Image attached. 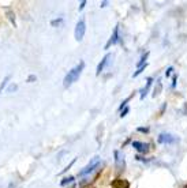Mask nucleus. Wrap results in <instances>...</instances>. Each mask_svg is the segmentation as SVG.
Returning <instances> with one entry per match:
<instances>
[{
  "instance_id": "obj_27",
  "label": "nucleus",
  "mask_w": 187,
  "mask_h": 188,
  "mask_svg": "<svg viewBox=\"0 0 187 188\" xmlns=\"http://www.w3.org/2000/svg\"><path fill=\"white\" fill-rule=\"evenodd\" d=\"M183 188H187V186H184V187H183Z\"/></svg>"
},
{
  "instance_id": "obj_22",
  "label": "nucleus",
  "mask_w": 187,
  "mask_h": 188,
  "mask_svg": "<svg viewBox=\"0 0 187 188\" xmlns=\"http://www.w3.org/2000/svg\"><path fill=\"white\" fill-rule=\"evenodd\" d=\"M176 81H178V75H175V77H174V82H172V89L176 86Z\"/></svg>"
},
{
  "instance_id": "obj_8",
  "label": "nucleus",
  "mask_w": 187,
  "mask_h": 188,
  "mask_svg": "<svg viewBox=\"0 0 187 188\" xmlns=\"http://www.w3.org/2000/svg\"><path fill=\"white\" fill-rule=\"evenodd\" d=\"M152 83H153V78H148V79H146V85H145V87L142 89L141 93H139V98L141 100H144L145 97L148 96L149 90H150V87H152Z\"/></svg>"
},
{
  "instance_id": "obj_1",
  "label": "nucleus",
  "mask_w": 187,
  "mask_h": 188,
  "mask_svg": "<svg viewBox=\"0 0 187 188\" xmlns=\"http://www.w3.org/2000/svg\"><path fill=\"white\" fill-rule=\"evenodd\" d=\"M83 68H85V62H79V63H78V66H75L74 68H71L68 72H67L66 77H64L63 86H64V87H70L74 82H77L78 78L81 77V74H82V71H83Z\"/></svg>"
},
{
  "instance_id": "obj_13",
  "label": "nucleus",
  "mask_w": 187,
  "mask_h": 188,
  "mask_svg": "<svg viewBox=\"0 0 187 188\" xmlns=\"http://www.w3.org/2000/svg\"><path fill=\"white\" fill-rule=\"evenodd\" d=\"M10 75H7V77L4 78V79H3V82H2V85H0V93L3 92V90H4V87L7 86V83H8V81H10Z\"/></svg>"
},
{
  "instance_id": "obj_14",
  "label": "nucleus",
  "mask_w": 187,
  "mask_h": 188,
  "mask_svg": "<svg viewBox=\"0 0 187 188\" xmlns=\"http://www.w3.org/2000/svg\"><path fill=\"white\" fill-rule=\"evenodd\" d=\"M7 15H8V18H10V21L13 22V25L15 26L17 23H15V15H14V12L11 10H7Z\"/></svg>"
},
{
  "instance_id": "obj_4",
  "label": "nucleus",
  "mask_w": 187,
  "mask_h": 188,
  "mask_svg": "<svg viewBox=\"0 0 187 188\" xmlns=\"http://www.w3.org/2000/svg\"><path fill=\"white\" fill-rule=\"evenodd\" d=\"M119 38H120V36H119V25L115 26V29H114V33H112V36H111V38L108 40V42L105 45V49H109V47L111 45H115L119 41Z\"/></svg>"
},
{
  "instance_id": "obj_7",
  "label": "nucleus",
  "mask_w": 187,
  "mask_h": 188,
  "mask_svg": "<svg viewBox=\"0 0 187 188\" xmlns=\"http://www.w3.org/2000/svg\"><path fill=\"white\" fill-rule=\"evenodd\" d=\"M112 57V53H108V55H105L104 57L101 59V62L99 63V66H97V70H96V75H100L101 74V71L104 70V67L107 66V63H108V60H109Z\"/></svg>"
},
{
  "instance_id": "obj_20",
  "label": "nucleus",
  "mask_w": 187,
  "mask_h": 188,
  "mask_svg": "<svg viewBox=\"0 0 187 188\" xmlns=\"http://www.w3.org/2000/svg\"><path fill=\"white\" fill-rule=\"evenodd\" d=\"M36 79H37L36 75H29V77H28V82H34Z\"/></svg>"
},
{
  "instance_id": "obj_10",
  "label": "nucleus",
  "mask_w": 187,
  "mask_h": 188,
  "mask_svg": "<svg viewBox=\"0 0 187 188\" xmlns=\"http://www.w3.org/2000/svg\"><path fill=\"white\" fill-rule=\"evenodd\" d=\"M161 90H163V85H161V82H157V85H156V87L154 90H153V93H152V96H153V98H156V97H159L160 96V93H161Z\"/></svg>"
},
{
  "instance_id": "obj_23",
  "label": "nucleus",
  "mask_w": 187,
  "mask_h": 188,
  "mask_svg": "<svg viewBox=\"0 0 187 188\" xmlns=\"http://www.w3.org/2000/svg\"><path fill=\"white\" fill-rule=\"evenodd\" d=\"M86 6V0H82L81 4H79V10H83V7Z\"/></svg>"
},
{
  "instance_id": "obj_17",
  "label": "nucleus",
  "mask_w": 187,
  "mask_h": 188,
  "mask_svg": "<svg viewBox=\"0 0 187 188\" xmlns=\"http://www.w3.org/2000/svg\"><path fill=\"white\" fill-rule=\"evenodd\" d=\"M137 131H138V132L148 134V132H149V128H148V127H138V128H137Z\"/></svg>"
},
{
  "instance_id": "obj_15",
  "label": "nucleus",
  "mask_w": 187,
  "mask_h": 188,
  "mask_svg": "<svg viewBox=\"0 0 187 188\" xmlns=\"http://www.w3.org/2000/svg\"><path fill=\"white\" fill-rule=\"evenodd\" d=\"M146 67H148V64H144L142 67H139V68H138V70L135 71V72H134V75H133V77H134V78H137V77H138V75H139L141 72H144V71H145V68H146Z\"/></svg>"
},
{
  "instance_id": "obj_11",
  "label": "nucleus",
  "mask_w": 187,
  "mask_h": 188,
  "mask_svg": "<svg viewBox=\"0 0 187 188\" xmlns=\"http://www.w3.org/2000/svg\"><path fill=\"white\" fill-rule=\"evenodd\" d=\"M148 56H149V52H146V53H145V55L141 57V60L138 62V64H137V66H138V68H139V67H142L144 64H146V59H148Z\"/></svg>"
},
{
  "instance_id": "obj_2",
  "label": "nucleus",
  "mask_w": 187,
  "mask_h": 188,
  "mask_svg": "<svg viewBox=\"0 0 187 188\" xmlns=\"http://www.w3.org/2000/svg\"><path fill=\"white\" fill-rule=\"evenodd\" d=\"M101 164V158H100L99 156H96V157H93V158L90 160V162H89L83 169H81L79 171V173H78V176L79 177H82V176H86V175H89V173H92L93 171H94L96 168H99V165Z\"/></svg>"
},
{
  "instance_id": "obj_25",
  "label": "nucleus",
  "mask_w": 187,
  "mask_h": 188,
  "mask_svg": "<svg viewBox=\"0 0 187 188\" xmlns=\"http://www.w3.org/2000/svg\"><path fill=\"white\" fill-rule=\"evenodd\" d=\"M107 4H108V2H103V3H101V7H105Z\"/></svg>"
},
{
  "instance_id": "obj_5",
  "label": "nucleus",
  "mask_w": 187,
  "mask_h": 188,
  "mask_svg": "<svg viewBox=\"0 0 187 188\" xmlns=\"http://www.w3.org/2000/svg\"><path fill=\"white\" fill-rule=\"evenodd\" d=\"M131 146L135 150H138L139 153H144V154H146L149 151V149H150L148 143H142V142H137V141H134L133 143H131Z\"/></svg>"
},
{
  "instance_id": "obj_21",
  "label": "nucleus",
  "mask_w": 187,
  "mask_h": 188,
  "mask_svg": "<svg viewBox=\"0 0 187 188\" xmlns=\"http://www.w3.org/2000/svg\"><path fill=\"white\" fill-rule=\"evenodd\" d=\"M75 161H77V160H73V161H71V162H70V165H68V166H67V168L64 169V171H63V172H62V173H64V172H66V171H68V169L71 168V165H74V164H75Z\"/></svg>"
},
{
  "instance_id": "obj_3",
  "label": "nucleus",
  "mask_w": 187,
  "mask_h": 188,
  "mask_svg": "<svg viewBox=\"0 0 187 188\" xmlns=\"http://www.w3.org/2000/svg\"><path fill=\"white\" fill-rule=\"evenodd\" d=\"M85 32H86V23H85V21H83V19H81V21L77 23V26H75V32H74V36H75V40L78 41V42L83 40Z\"/></svg>"
},
{
  "instance_id": "obj_26",
  "label": "nucleus",
  "mask_w": 187,
  "mask_h": 188,
  "mask_svg": "<svg viewBox=\"0 0 187 188\" xmlns=\"http://www.w3.org/2000/svg\"><path fill=\"white\" fill-rule=\"evenodd\" d=\"M184 115H187V104H184Z\"/></svg>"
},
{
  "instance_id": "obj_12",
  "label": "nucleus",
  "mask_w": 187,
  "mask_h": 188,
  "mask_svg": "<svg viewBox=\"0 0 187 188\" xmlns=\"http://www.w3.org/2000/svg\"><path fill=\"white\" fill-rule=\"evenodd\" d=\"M74 181V177L73 176H70V177H66V179H63L62 181H60V186L62 187H66L67 184H70V183H73Z\"/></svg>"
},
{
  "instance_id": "obj_18",
  "label": "nucleus",
  "mask_w": 187,
  "mask_h": 188,
  "mask_svg": "<svg viewBox=\"0 0 187 188\" xmlns=\"http://www.w3.org/2000/svg\"><path fill=\"white\" fill-rule=\"evenodd\" d=\"M129 112H130V108H127V106H126V108L120 112V117H124V116H126L127 113H129Z\"/></svg>"
},
{
  "instance_id": "obj_16",
  "label": "nucleus",
  "mask_w": 187,
  "mask_h": 188,
  "mask_svg": "<svg viewBox=\"0 0 187 188\" xmlns=\"http://www.w3.org/2000/svg\"><path fill=\"white\" fill-rule=\"evenodd\" d=\"M62 23H63V18H58V19L51 21V25L53 26V27H56V26H59V25H62Z\"/></svg>"
},
{
  "instance_id": "obj_24",
  "label": "nucleus",
  "mask_w": 187,
  "mask_h": 188,
  "mask_svg": "<svg viewBox=\"0 0 187 188\" xmlns=\"http://www.w3.org/2000/svg\"><path fill=\"white\" fill-rule=\"evenodd\" d=\"M172 70H174V68H172V67H169V68L167 70V72H165V77H167V78H168V77H169V75H171V72H172Z\"/></svg>"
},
{
  "instance_id": "obj_6",
  "label": "nucleus",
  "mask_w": 187,
  "mask_h": 188,
  "mask_svg": "<svg viewBox=\"0 0 187 188\" xmlns=\"http://www.w3.org/2000/svg\"><path fill=\"white\" fill-rule=\"evenodd\" d=\"M175 141H176V139L171 134H160L159 135V143H174Z\"/></svg>"
},
{
  "instance_id": "obj_9",
  "label": "nucleus",
  "mask_w": 187,
  "mask_h": 188,
  "mask_svg": "<svg viewBox=\"0 0 187 188\" xmlns=\"http://www.w3.org/2000/svg\"><path fill=\"white\" fill-rule=\"evenodd\" d=\"M115 161H116V166L120 169V166H123V154L120 156V151L119 150H115Z\"/></svg>"
},
{
  "instance_id": "obj_19",
  "label": "nucleus",
  "mask_w": 187,
  "mask_h": 188,
  "mask_svg": "<svg viewBox=\"0 0 187 188\" xmlns=\"http://www.w3.org/2000/svg\"><path fill=\"white\" fill-rule=\"evenodd\" d=\"M17 87H18V86H17L15 83H14V85H10V86H8V89H7V90H8L10 93H13V92H15V90H17Z\"/></svg>"
}]
</instances>
